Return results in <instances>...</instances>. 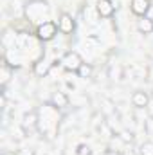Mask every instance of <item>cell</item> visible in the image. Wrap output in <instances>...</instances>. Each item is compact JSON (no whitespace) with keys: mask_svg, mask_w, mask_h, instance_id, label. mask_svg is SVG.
<instances>
[{"mask_svg":"<svg viewBox=\"0 0 153 155\" xmlns=\"http://www.w3.org/2000/svg\"><path fill=\"white\" fill-rule=\"evenodd\" d=\"M40 114V128L38 132L45 134L49 139H52L60 128V108H56L50 101L41 105V108L38 110Z\"/></svg>","mask_w":153,"mask_h":155,"instance_id":"6da1fadb","label":"cell"},{"mask_svg":"<svg viewBox=\"0 0 153 155\" xmlns=\"http://www.w3.org/2000/svg\"><path fill=\"white\" fill-rule=\"evenodd\" d=\"M24 15H25L29 24H34L38 27L40 24L50 20V7L45 0H29L25 4Z\"/></svg>","mask_w":153,"mask_h":155,"instance_id":"7a4b0ae2","label":"cell"},{"mask_svg":"<svg viewBox=\"0 0 153 155\" xmlns=\"http://www.w3.org/2000/svg\"><path fill=\"white\" fill-rule=\"evenodd\" d=\"M58 33H60L58 22H54V20H47V22L40 24L38 27L34 29V36H36V40H38V41H43V43L54 40Z\"/></svg>","mask_w":153,"mask_h":155,"instance_id":"3957f363","label":"cell"},{"mask_svg":"<svg viewBox=\"0 0 153 155\" xmlns=\"http://www.w3.org/2000/svg\"><path fill=\"white\" fill-rule=\"evenodd\" d=\"M20 128H22V132L25 134V135H33L34 132H38L40 128V114L38 110H29V112H25L24 117H22V121H20Z\"/></svg>","mask_w":153,"mask_h":155,"instance_id":"277c9868","label":"cell"},{"mask_svg":"<svg viewBox=\"0 0 153 155\" xmlns=\"http://www.w3.org/2000/svg\"><path fill=\"white\" fill-rule=\"evenodd\" d=\"M83 63H85L83 58L79 56V52H76V51H67V52L60 58V65H61L63 71H67V72H77Z\"/></svg>","mask_w":153,"mask_h":155,"instance_id":"5b68a950","label":"cell"},{"mask_svg":"<svg viewBox=\"0 0 153 155\" xmlns=\"http://www.w3.org/2000/svg\"><path fill=\"white\" fill-rule=\"evenodd\" d=\"M58 29L61 35H72L76 31V20L69 13H61L58 18Z\"/></svg>","mask_w":153,"mask_h":155,"instance_id":"8992f818","label":"cell"},{"mask_svg":"<svg viewBox=\"0 0 153 155\" xmlns=\"http://www.w3.org/2000/svg\"><path fill=\"white\" fill-rule=\"evenodd\" d=\"M150 9H151V2L150 0H132L130 2V11L135 16H139V18L148 16Z\"/></svg>","mask_w":153,"mask_h":155,"instance_id":"52a82bcc","label":"cell"},{"mask_svg":"<svg viewBox=\"0 0 153 155\" xmlns=\"http://www.w3.org/2000/svg\"><path fill=\"white\" fill-rule=\"evenodd\" d=\"M50 69H52V63L45 56L38 58L34 61V65H33V72H34V76H38V78H47L49 72H50Z\"/></svg>","mask_w":153,"mask_h":155,"instance_id":"ba28073f","label":"cell"},{"mask_svg":"<svg viewBox=\"0 0 153 155\" xmlns=\"http://www.w3.org/2000/svg\"><path fill=\"white\" fill-rule=\"evenodd\" d=\"M96 9H97V15L101 18H112L115 15V5L112 0H97Z\"/></svg>","mask_w":153,"mask_h":155,"instance_id":"9c48e42d","label":"cell"},{"mask_svg":"<svg viewBox=\"0 0 153 155\" xmlns=\"http://www.w3.org/2000/svg\"><path fill=\"white\" fill-rule=\"evenodd\" d=\"M150 99H151V96L146 90H135L132 94V105L135 108H146L148 103H150Z\"/></svg>","mask_w":153,"mask_h":155,"instance_id":"30bf717a","label":"cell"},{"mask_svg":"<svg viewBox=\"0 0 153 155\" xmlns=\"http://www.w3.org/2000/svg\"><path fill=\"white\" fill-rule=\"evenodd\" d=\"M50 103H52L56 108H60V110H65V108L70 105V97H69L65 92H61V90H56V92H52V96H50Z\"/></svg>","mask_w":153,"mask_h":155,"instance_id":"8fae6325","label":"cell"},{"mask_svg":"<svg viewBox=\"0 0 153 155\" xmlns=\"http://www.w3.org/2000/svg\"><path fill=\"white\" fill-rule=\"evenodd\" d=\"M13 74H15L13 65H11L7 60H4V63H2V74H0V85H2V88H5V85L11 81Z\"/></svg>","mask_w":153,"mask_h":155,"instance_id":"7c38bea8","label":"cell"},{"mask_svg":"<svg viewBox=\"0 0 153 155\" xmlns=\"http://www.w3.org/2000/svg\"><path fill=\"white\" fill-rule=\"evenodd\" d=\"M137 31L141 35H153V20L150 16H142L137 20Z\"/></svg>","mask_w":153,"mask_h":155,"instance_id":"4fadbf2b","label":"cell"},{"mask_svg":"<svg viewBox=\"0 0 153 155\" xmlns=\"http://www.w3.org/2000/svg\"><path fill=\"white\" fill-rule=\"evenodd\" d=\"M76 74L81 78V79H90L92 74H94V65H92V63H83Z\"/></svg>","mask_w":153,"mask_h":155,"instance_id":"5bb4252c","label":"cell"},{"mask_svg":"<svg viewBox=\"0 0 153 155\" xmlns=\"http://www.w3.org/2000/svg\"><path fill=\"white\" fill-rule=\"evenodd\" d=\"M119 139H121L124 144H132V143L135 141V135H133L132 130H121V132H119Z\"/></svg>","mask_w":153,"mask_h":155,"instance_id":"9a60e30c","label":"cell"},{"mask_svg":"<svg viewBox=\"0 0 153 155\" xmlns=\"http://www.w3.org/2000/svg\"><path fill=\"white\" fill-rule=\"evenodd\" d=\"M139 155H153V141H144L139 146Z\"/></svg>","mask_w":153,"mask_h":155,"instance_id":"2e32d148","label":"cell"},{"mask_svg":"<svg viewBox=\"0 0 153 155\" xmlns=\"http://www.w3.org/2000/svg\"><path fill=\"white\" fill-rule=\"evenodd\" d=\"M76 155H92V150H90V146L88 144H85V143H81V144H77L76 146Z\"/></svg>","mask_w":153,"mask_h":155,"instance_id":"e0dca14e","label":"cell"},{"mask_svg":"<svg viewBox=\"0 0 153 155\" xmlns=\"http://www.w3.org/2000/svg\"><path fill=\"white\" fill-rule=\"evenodd\" d=\"M103 155H122V153H121V152H117V150H106Z\"/></svg>","mask_w":153,"mask_h":155,"instance_id":"ac0fdd59","label":"cell"},{"mask_svg":"<svg viewBox=\"0 0 153 155\" xmlns=\"http://www.w3.org/2000/svg\"><path fill=\"white\" fill-rule=\"evenodd\" d=\"M16 155H34V150H24V152H20V153H16Z\"/></svg>","mask_w":153,"mask_h":155,"instance_id":"d6986e66","label":"cell"},{"mask_svg":"<svg viewBox=\"0 0 153 155\" xmlns=\"http://www.w3.org/2000/svg\"><path fill=\"white\" fill-rule=\"evenodd\" d=\"M150 96H151V99H153V87H151V92H150Z\"/></svg>","mask_w":153,"mask_h":155,"instance_id":"ffe728a7","label":"cell"},{"mask_svg":"<svg viewBox=\"0 0 153 155\" xmlns=\"http://www.w3.org/2000/svg\"><path fill=\"white\" fill-rule=\"evenodd\" d=\"M151 76H153V67H151Z\"/></svg>","mask_w":153,"mask_h":155,"instance_id":"44dd1931","label":"cell"}]
</instances>
